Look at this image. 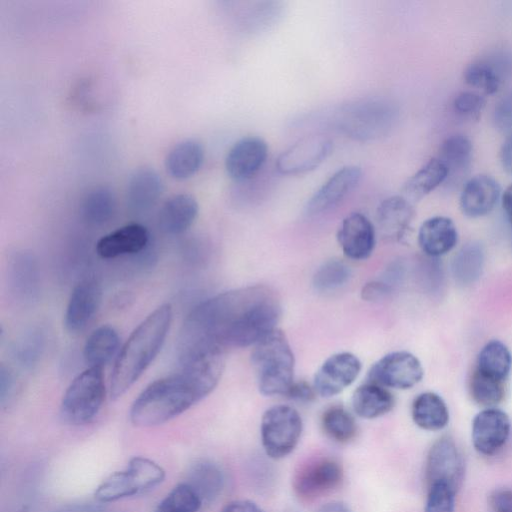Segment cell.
<instances>
[{
	"label": "cell",
	"mask_w": 512,
	"mask_h": 512,
	"mask_svg": "<svg viewBox=\"0 0 512 512\" xmlns=\"http://www.w3.org/2000/svg\"><path fill=\"white\" fill-rule=\"evenodd\" d=\"M280 300L264 285L246 286L212 296L195 306L180 330L179 362L212 347L254 346L275 330Z\"/></svg>",
	"instance_id": "cell-1"
},
{
	"label": "cell",
	"mask_w": 512,
	"mask_h": 512,
	"mask_svg": "<svg viewBox=\"0 0 512 512\" xmlns=\"http://www.w3.org/2000/svg\"><path fill=\"white\" fill-rule=\"evenodd\" d=\"M224 350L200 351L180 362L178 371L151 382L132 403L131 422L139 427L163 424L208 396L221 379Z\"/></svg>",
	"instance_id": "cell-2"
},
{
	"label": "cell",
	"mask_w": 512,
	"mask_h": 512,
	"mask_svg": "<svg viewBox=\"0 0 512 512\" xmlns=\"http://www.w3.org/2000/svg\"><path fill=\"white\" fill-rule=\"evenodd\" d=\"M172 319V306L165 303L133 330L114 362L110 378L112 399L122 397L151 365L165 343Z\"/></svg>",
	"instance_id": "cell-3"
},
{
	"label": "cell",
	"mask_w": 512,
	"mask_h": 512,
	"mask_svg": "<svg viewBox=\"0 0 512 512\" xmlns=\"http://www.w3.org/2000/svg\"><path fill=\"white\" fill-rule=\"evenodd\" d=\"M258 389L264 396H285L294 382L295 359L285 333L276 328L251 353Z\"/></svg>",
	"instance_id": "cell-4"
},
{
	"label": "cell",
	"mask_w": 512,
	"mask_h": 512,
	"mask_svg": "<svg viewBox=\"0 0 512 512\" xmlns=\"http://www.w3.org/2000/svg\"><path fill=\"white\" fill-rule=\"evenodd\" d=\"M106 395L103 369L88 367L67 387L60 405L62 419L71 425H84L99 413Z\"/></svg>",
	"instance_id": "cell-5"
},
{
	"label": "cell",
	"mask_w": 512,
	"mask_h": 512,
	"mask_svg": "<svg viewBox=\"0 0 512 512\" xmlns=\"http://www.w3.org/2000/svg\"><path fill=\"white\" fill-rule=\"evenodd\" d=\"M395 117L396 110L389 102L369 99L343 106L333 122L347 136L368 140L386 134Z\"/></svg>",
	"instance_id": "cell-6"
},
{
	"label": "cell",
	"mask_w": 512,
	"mask_h": 512,
	"mask_svg": "<svg viewBox=\"0 0 512 512\" xmlns=\"http://www.w3.org/2000/svg\"><path fill=\"white\" fill-rule=\"evenodd\" d=\"M164 477L165 471L160 465L144 457H134L125 470L111 474L98 486L95 498L112 502L147 492L159 485Z\"/></svg>",
	"instance_id": "cell-7"
},
{
	"label": "cell",
	"mask_w": 512,
	"mask_h": 512,
	"mask_svg": "<svg viewBox=\"0 0 512 512\" xmlns=\"http://www.w3.org/2000/svg\"><path fill=\"white\" fill-rule=\"evenodd\" d=\"M303 422L299 412L289 405H275L262 415L261 444L266 455L282 459L294 451L299 443Z\"/></svg>",
	"instance_id": "cell-8"
},
{
	"label": "cell",
	"mask_w": 512,
	"mask_h": 512,
	"mask_svg": "<svg viewBox=\"0 0 512 512\" xmlns=\"http://www.w3.org/2000/svg\"><path fill=\"white\" fill-rule=\"evenodd\" d=\"M344 479L339 462L328 457L311 459L303 464L293 477L295 494L304 501H312L338 489Z\"/></svg>",
	"instance_id": "cell-9"
},
{
	"label": "cell",
	"mask_w": 512,
	"mask_h": 512,
	"mask_svg": "<svg viewBox=\"0 0 512 512\" xmlns=\"http://www.w3.org/2000/svg\"><path fill=\"white\" fill-rule=\"evenodd\" d=\"M424 370L420 360L408 351H394L376 361L368 372L371 382L386 388L410 389L421 381Z\"/></svg>",
	"instance_id": "cell-10"
},
{
	"label": "cell",
	"mask_w": 512,
	"mask_h": 512,
	"mask_svg": "<svg viewBox=\"0 0 512 512\" xmlns=\"http://www.w3.org/2000/svg\"><path fill=\"white\" fill-rule=\"evenodd\" d=\"M9 291L22 306L38 302L41 293L40 269L36 256L28 250H18L11 255L7 267Z\"/></svg>",
	"instance_id": "cell-11"
},
{
	"label": "cell",
	"mask_w": 512,
	"mask_h": 512,
	"mask_svg": "<svg viewBox=\"0 0 512 512\" xmlns=\"http://www.w3.org/2000/svg\"><path fill=\"white\" fill-rule=\"evenodd\" d=\"M464 474V458L454 440L447 436L436 440L427 455L426 479L428 485L445 482L458 491L462 485Z\"/></svg>",
	"instance_id": "cell-12"
},
{
	"label": "cell",
	"mask_w": 512,
	"mask_h": 512,
	"mask_svg": "<svg viewBox=\"0 0 512 512\" xmlns=\"http://www.w3.org/2000/svg\"><path fill=\"white\" fill-rule=\"evenodd\" d=\"M332 141L325 135L305 136L283 151L276 160L279 173L296 175L318 167L331 153Z\"/></svg>",
	"instance_id": "cell-13"
},
{
	"label": "cell",
	"mask_w": 512,
	"mask_h": 512,
	"mask_svg": "<svg viewBox=\"0 0 512 512\" xmlns=\"http://www.w3.org/2000/svg\"><path fill=\"white\" fill-rule=\"evenodd\" d=\"M361 362L350 352L329 356L314 376L313 387L322 397H333L350 386L361 371Z\"/></svg>",
	"instance_id": "cell-14"
},
{
	"label": "cell",
	"mask_w": 512,
	"mask_h": 512,
	"mask_svg": "<svg viewBox=\"0 0 512 512\" xmlns=\"http://www.w3.org/2000/svg\"><path fill=\"white\" fill-rule=\"evenodd\" d=\"M511 423L506 412L496 407L485 408L472 421V443L485 456L496 454L506 444Z\"/></svg>",
	"instance_id": "cell-15"
},
{
	"label": "cell",
	"mask_w": 512,
	"mask_h": 512,
	"mask_svg": "<svg viewBox=\"0 0 512 512\" xmlns=\"http://www.w3.org/2000/svg\"><path fill=\"white\" fill-rule=\"evenodd\" d=\"M102 299L100 283L92 277L82 279L72 290L65 315L64 326L71 334L86 329L96 315Z\"/></svg>",
	"instance_id": "cell-16"
},
{
	"label": "cell",
	"mask_w": 512,
	"mask_h": 512,
	"mask_svg": "<svg viewBox=\"0 0 512 512\" xmlns=\"http://www.w3.org/2000/svg\"><path fill=\"white\" fill-rule=\"evenodd\" d=\"M337 241L346 257L365 260L375 248V228L365 215L353 212L343 219L337 232Z\"/></svg>",
	"instance_id": "cell-17"
},
{
	"label": "cell",
	"mask_w": 512,
	"mask_h": 512,
	"mask_svg": "<svg viewBox=\"0 0 512 512\" xmlns=\"http://www.w3.org/2000/svg\"><path fill=\"white\" fill-rule=\"evenodd\" d=\"M267 155L268 146L263 139L242 138L234 143L226 155V172L235 181L247 180L262 168Z\"/></svg>",
	"instance_id": "cell-18"
},
{
	"label": "cell",
	"mask_w": 512,
	"mask_h": 512,
	"mask_svg": "<svg viewBox=\"0 0 512 512\" xmlns=\"http://www.w3.org/2000/svg\"><path fill=\"white\" fill-rule=\"evenodd\" d=\"M361 175L358 166H345L336 171L309 199L306 213L317 215L336 206L357 186Z\"/></svg>",
	"instance_id": "cell-19"
},
{
	"label": "cell",
	"mask_w": 512,
	"mask_h": 512,
	"mask_svg": "<svg viewBox=\"0 0 512 512\" xmlns=\"http://www.w3.org/2000/svg\"><path fill=\"white\" fill-rule=\"evenodd\" d=\"M151 244L147 228L130 223L104 235L96 243V253L103 259L135 256Z\"/></svg>",
	"instance_id": "cell-20"
},
{
	"label": "cell",
	"mask_w": 512,
	"mask_h": 512,
	"mask_svg": "<svg viewBox=\"0 0 512 512\" xmlns=\"http://www.w3.org/2000/svg\"><path fill=\"white\" fill-rule=\"evenodd\" d=\"M501 195L499 183L491 176L479 174L471 177L460 194V209L470 218L482 217L490 213Z\"/></svg>",
	"instance_id": "cell-21"
},
{
	"label": "cell",
	"mask_w": 512,
	"mask_h": 512,
	"mask_svg": "<svg viewBox=\"0 0 512 512\" xmlns=\"http://www.w3.org/2000/svg\"><path fill=\"white\" fill-rule=\"evenodd\" d=\"M162 191V179L153 168H138L128 180L127 206L135 214L147 213L157 203Z\"/></svg>",
	"instance_id": "cell-22"
},
{
	"label": "cell",
	"mask_w": 512,
	"mask_h": 512,
	"mask_svg": "<svg viewBox=\"0 0 512 512\" xmlns=\"http://www.w3.org/2000/svg\"><path fill=\"white\" fill-rule=\"evenodd\" d=\"M414 217L411 202L404 196H391L384 199L376 211V221L380 233L390 241H399L408 231Z\"/></svg>",
	"instance_id": "cell-23"
},
{
	"label": "cell",
	"mask_w": 512,
	"mask_h": 512,
	"mask_svg": "<svg viewBox=\"0 0 512 512\" xmlns=\"http://www.w3.org/2000/svg\"><path fill=\"white\" fill-rule=\"evenodd\" d=\"M198 211V203L192 195H174L163 203L159 211V228L165 234L180 235L192 226Z\"/></svg>",
	"instance_id": "cell-24"
},
{
	"label": "cell",
	"mask_w": 512,
	"mask_h": 512,
	"mask_svg": "<svg viewBox=\"0 0 512 512\" xmlns=\"http://www.w3.org/2000/svg\"><path fill=\"white\" fill-rule=\"evenodd\" d=\"M457 241V228L448 217H431L425 220L419 228L418 244L428 256L445 255L455 247Z\"/></svg>",
	"instance_id": "cell-25"
},
{
	"label": "cell",
	"mask_w": 512,
	"mask_h": 512,
	"mask_svg": "<svg viewBox=\"0 0 512 512\" xmlns=\"http://www.w3.org/2000/svg\"><path fill=\"white\" fill-rule=\"evenodd\" d=\"M395 405L393 394L384 386L367 382L358 386L352 395L355 414L364 419H375L389 413Z\"/></svg>",
	"instance_id": "cell-26"
},
{
	"label": "cell",
	"mask_w": 512,
	"mask_h": 512,
	"mask_svg": "<svg viewBox=\"0 0 512 512\" xmlns=\"http://www.w3.org/2000/svg\"><path fill=\"white\" fill-rule=\"evenodd\" d=\"M203 161L204 149L201 143L187 139L170 149L165 158V168L171 177L183 180L196 174Z\"/></svg>",
	"instance_id": "cell-27"
},
{
	"label": "cell",
	"mask_w": 512,
	"mask_h": 512,
	"mask_svg": "<svg viewBox=\"0 0 512 512\" xmlns=\"http://www.w3.org/2000/svg\"><path fill=\"white\" fill-rule=\"evenodd\" d=\"M413 422L421 429L438 431L449 422V410L443 398L434 392L417 395L411 406Z\"/></svg>",
	"instance_id": "cell-28"
},
{
	"label": "cell",
	"mask_w": 512,
	"mask_h": 512,
	"mask_svg": "<svg viewBox=\"0 0 512 512\" xmlns=\"http://www.w3.org/2000/svg\"><path fill=\"white\" fill-rule=\"evenodd\" d=\"M118 332L110 325L96 328L88 337L83 349V357L88 367L102 368L119 352Z\"/></svg>",
	"instance_id": "cell-29"
},
{
	"label": "cell",
	"mask_w": 512,
	"mask_h": 512,
	"mask_svg": "<svg viewBox=\"0 0 512 512\" xmlns=\"http://www.w3.org/2000/svg\"><path fill=\"white\" fill-rule=\"evenodd\" d=\"M507 64H503V60L479 59L469 64L464 71L465 82L486 94L496 93L507 73Z\"/></svg>",
	"instance_id": "cell-30"
},
{
	"label": "cell",
	"mask_w": 512,
	"mask_h": 512,
	"mask_svg": "<svg viewBox=\"0 0 512 512\" xmlns=\"http://www.w3.org/2000/svg\"><path fill=\"white\" fill-rule=\"evenodd\" d=\"M473 156L471 140L463 134L448 136L441 144L438 158L448 170V178H460L469 169ZM447 178V180H448Z\"/></svg>",
	"instance_id": "cell-31"
},
{
	"label": "cell",
	"mask_w": 512,
	"mask_h": 512,
	"mask_svg": "<svg viewBox=\"0 0 512 512\" xmlns=\"http://www.w3.org/2000/svg\"><path fill=\"white\" fill-rule=\"evenodd\" d=\"M448 178V170L438 158L430 159L403 186L404 197L419 200L432 192Z\"/></svg>",
	"instance_id": "cell-32"
},
{
	"label": "cell",
	"mask_w": 512,
	"mask_h": 512,
	"mask_svg": "<svg viewBox=\"0 0 512 512\" xmlns=\"http://www.w3.org/2000/svg\"><path fill=\"white\" fill-rule=\"evenodd\" d=\"M46 335L42 328L32 327L19 335L11 346V357L22 370H34L45 352Z\"/></svg>",
	"instance_id": "cell-33"
},
{
	"label": "cell",
	"mask_w": 512,
	"mask_h": 512,
	"mask_svg": "<svg viewBox=\"0 0 512 512\" xmlns=\"http://www.w3.org/2000/svg\"><path fill=\"white\" fill-rule=\"evenodd\" d=\"M186 483L198 494L202 502H211L221 493L224 477L216 464L201 460L190 467Z\"/></svg>",
	"instance_id": "cell-34"
},
{
	"label": "cell",
	"mask_w": 512,
	"mask_h": 512,
	"mask_svg": "<svg viewBox=\"0 0 512 512\" xmlns=\"http://www.w3.org/2000/svg\"><path fill=\"white\" fill-rule=\"evenodd\" d=\"M512 365L508 347L499 340L484 345L477 357L475 370L494 379L506 381Z\"/></svg>",
	"instance_id": "cell-35"
},
{
	"label": "cell",
	"mask_w": 512,
	"mask_h": 512,
	"mask_svg": "<svg viewBox=\"0 0 512 512\" xmlns=\"http://www.w3.org/2000/svg\"><path fill=\"white\" fill-rule=\"evenodd\" d=\"M116 207V197L113 191L107 187H97L84 197L81 214L90 225L102 226L113 218Z\"/></svg>",
	"instance_id": "cell-36"
},
{
	"label": "cell",
	"mask_w": 512,
	"mask_h": 512,
	"mask_svg": "<svg viewBox=\"0 0 512 512\" xmlns=\"http://www.w3.org/2000/svg\"><path fill=\"white\" fill-rule=\"evenodd\" d=\"M321 427L327 437L338 443H348L357 434L355 418L341 405H333L322 413Z\"/></svg>",
	"instance_id": "cell-37"
},
{
	"label": "cell",
	"mask_w": 512,
	"mask_h": 512,
	"mask_svg": "<svg viewBox=\"0 0 512 512\" xmlns=\"http://www.w3.org/2000/svg\"><path fill=\"white\" fill-rule=\"evenodd\" d=\"M483 261V250L478 244L465 245L453 260L452 270L455 279L464 285L475 282L481 275Z\"/></svg>",
	"instance_id": "cell-38"
},
{
	"label": "cell",
	"mask_w": 512,
	"mask_h": 512,
	"mask_svg": "<svg viewBox=\"0 0 512 512\" xmlns=\"http://www.w3.org/2000/svg\"><path fill=\"white\" fill-rule=\"evenodd\" d=\"M469 390L475 403L485 408H492L504 398L505 381L488 377L474 370L470 379Z\"/></svg>",
	"instance_id": "cell-39"
},
{
	"label": "cell",
	"mask_w": 512,
	"mask_h": 512,
	"mask_svg": "<svg viewBox=\"0 0 512 512\" xmlns=\"http://www.w3.org/2000/svg\"><path fill=\"white\" fill-rule=\"evenodd\" d=\"M351 272L348 265L340 259L324 262L313 276V287L321 293L333 292L344 286Z\"/></svg>",
	"instance_id": "cell-40"
},
{
	"label": "cell",
	"mask_w": 512,
	"mask_h": 512,
	"mask_svg": "<svg viewBox=\"0 0 512 512\" xmlns=\"http://www.w3.org/2000/svg\"><path fill=\"white\" fill-rule=\"evenodd\" d=\"M202 504L198 494L184 482L171 490L159 503L156 512H196Z\"/></svg>",
	"instance_id": "cell-41"
},
{
	"label": "cell",
	"mask_w": 512,
	"mask_h": 512,
	"mask_svg": "<svg viewBox=\"0 0 512 512\" xmlns=\"http://www.w3.org/2000/svg\"><path fill=\"white\" fill-rule=\"evenodd\" d=\"M457 491L445 482L428 485L424 512H454Z\"/></svg>",
	"instance_id": "cell-42"
},
{
	"label": "cell",
	"mask_w": 512,
	"mask_h": 512,
	"mask_svg": "<svg viewBox=\"0 0 512 512\" xmlns=\"http://www.w3.org/2000/svg\"><path fill=\"white\" fill-rule=\"evenodd\" d=\"M452 107L461 118L478 119L485 107V99L476 92L462 91L453 99Z\"/></svg>",
	"instance_id": "cell-43"
},
{
	"label": "cell",
	"mask_w": 512,
	"mask_h": 512,
	"mask_svg": "<svg viewBox=\"0 0 512 512\" xmlns=\"http://www.w3.org/2000/svg\"><path fill=\"white\" fill-rule=\"evenodd\" d=\"M19 391L18 378L13 369L5 364L0 367V405L3 409L11 406Z\"/></svg>",
	"instance_id": "cell-44"
},
{
	"label": "cell",
	"mask_w": 512,
	"mask_h": 512,
	"mask_svg": "<svg viewBox=\"0 0 512 512\" xmlns=\"http://www.w3.org/2000/svg\"><path fill=\"white\" fill-rule=\"evenodd\" d=\"M493 123L502 132L512 130V89L507 91L496 103L493 110Z\"/></svg>",
	"instance_id": "cell-45"
},
{
	"label": "cell",
	"mask_w": 512,
	"mask_h": 512,
	"mask_svg": "<svg viewBox=\"0 0 512 512\" xmlns=\"http://www.w3.org/2000/svg\"><path fill=\"white\" fill-rule=\"evenodd\" d=\"M391 290L387 280H373L366 283L361 290V297L365 301H379L384 299Z\"/></svg>",
	"instance_id": "cell-46"
},
{
	"label": "cell",
	"mask_w": 512,
	"mask_h": 512,
	"mask_svg": "<svg viewBox=\"0 0 512 512\" xmlns=\"http://www.w3.org/2000/svg\"><path fill=\"white\" fill-rule=\"evenodd\" d=\"M316 391L305 381H294L285 397L299 402H310L315 398Z\"/></svg>",
	"instance_id": "cell-47"
},
{
	"label": "cell",
	"mask_w": 512,
	"mask_h": 512,
	"mask_svg": "<svg viewBox=\"0 0 512 512\" xmlns=\"http://www.w3.org/2000/svg\"><path fill=\"white\" fill-rule=\"evenodd\" d=\"M494 512H512V490L498 489L489 498Z\"/></svg>",
	"instance_id": "cell-48"
},
{
	"label": "cell",
	"mask_w": 512,
	"mask_h": 512,
	"mask_svg": "<svg viewBox=\"0 0 512 512\" xmlns=\"http://www.w3.org/2000/svg\"><path fill=\"white\" fill-rule=\"evenodd\" d=\"M221 512H264L261 507L250 500H234L227 503Z\"/></svg>",
	"instance_id": "cell-49"
},
{
	"label": "cell",
	"mask_w": 512,
	"mask_h": 512,
	"mask_svg": "<svg viewBox=\"0 0 512 512\" xmlns=\"http://www.w3.org/2000/svg\"><path fill=\"white\" fill-rule=\"evenodd\" d=\"M500 162L505 172L512 176V134L501 145Z\"/></svg>",
	"instance_id": "cell-50"
},
{
	"label": "cell",
	"mask_w": 512,
	"mask_h": 512,
	"mask_svg": "<svg viewBox=\"0 0 512 512\" xmlns=\"http://www.w3.org/2000/svg\"><path fill=\"white\" fill-rule=\"evenodd\" d=\"M502 207L512 226V184L502 194Z\"/></svg>",
	"instance_id": "cell-51"
},
{
	"label": "cell",
	"mask_w": 512,
	"mask_h": 512,
	"mask_svg": "<svg viewBox=\"0 0 512 512\" xmlns=\"http://www.w3.org/2000/svg\"><path fill=\"white\" fill-rule=\"evenodd\" d=\"M317 512H352L349 506L340 501H332L322 505Z\"/></svg>",
	"instance_id": "cell-52"
}]
</instances>
